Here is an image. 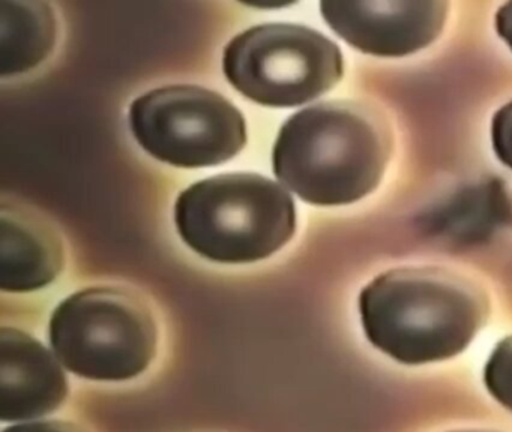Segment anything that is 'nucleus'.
<instances>
[{"label":"nucleus","mask_w":512,"mask_h":432,"mask_svg":"<svg viewBox=\"0 0 512 432\" xmlns=\"http://www.w3.org/2000/svg\"><path fill=\"white\" fill-rule=\"evenodd\" d=\"M368 341L406 365L463 353L488 318V299L470 279L437 267L377 276L359 296Z\"/></svg>","instance_id":"1"},{"label":"nucleus","mask_w":512,"mask_h":432,"mask_svg":"<svg viewBox=\"0 0 512 432\" xmlns=\"http://www.w3.org/2000/svg\"><path fill=\"white\" fill-rule=\"evenodd\" d=\"M49 336L62 366L86 380H131L157 354L151 311L121 288L92 287L67 297L50 318Z\"/></svg>","instance_id":"4"},{"label":"nucleus","mask_w":512,"mask_h":432,"mask_svg":"<svg viewBox=\"0 0 512 432\" xmlns=\"http://www.w3.org/2000/svg\"><path fill=\"white\" fill-rule=\"evenodd\" d=\"M491 138L500 161L512 168V102L503 105L494 116Z\"/></svg>","instance_id":"12"},{"label":"nucleus","mask_w":512,"mask_h":432,"mask_svg":"<svg viewBox=\"0 0 512 432\" xmlns=\"http://www.w3.org/2000/svg\"><path fill=\"white\" fill-rule=\"evenodd\" d=\"M496 29L512 50V2L506 3L497 12Z\"/></svg>","instance_id":"14"},{"label":"nucleus","mask_w":512,"mask_h":432,"mask_svg":"<svg viewBox=\"0 0 512 432\" xmlns=\"http://www.w3.org/2000/svg\"><path fill=\"white\" fill-rule=\"evenodd\" d=\"M67 375L55 353L14 327L0 329V420L26 422L55 413L67 399Z\"/></svg>","instance_id":"8"},{"label":"nucleus","mask_w":512,"mask_h":432,"mask_svg":"<svg viewBox=\"0 0 512 432\" xmlns=\"http://www.w3.org/2000/svg\"><path fill=\"white\" fill-rule=\"evenodd\" d=\"M0 222V288L29 293L52 284L64 267L55 231L16 207H2Z\"/></svg>","instance_id":"9"},{"label":"nucleus","mask_w":512,"mask_h":432,"mask_svg":"<svg viewBox=\"0 0 512 432\" xmlns=\"http://www.w3.org/2000/svg\"><path fill=\"white\" fill-rule=\"evenodd\" d=\"M2 432H86L76 423L62 422V420H40V422H26L5 428Z\"/></svg>","instance_id":"13"},{"label":"nucleus","mask_w":512,"mask_h":432,"mask_svg":"<svg viewBox=\"0 0 512 432\" xmlns=\"http://www.w3.org/2000/svg\"><path fill=\"white\" fill-rule=\"evenodd\" d=\"M484 383L490 395L512 411V335L491 351L484 369Z\"/></svg>","instance_id":"11"},{"label":"nucleus","mask_w":512,"mask_h":432,"mask_svg":"<svg viewBox=\"0 0 512 432\" xmlns=\"http://www.w3.org/2000/svg\"><path fill=\"white\" fill-rule=\"evenodd\" d=\"M0 75L23 74L40 65L56 44L52 6L34 0H0Z\"/></svg>","instance_id":"10"},{"label":"nucleus","mask_w":512,"mask_h":432,"mask_svg":"<svg viewBox=\"0 0 512 432\" xmlns=\"http://www.w3.org/2000/svg\"><path fill=\"white\" fill-rule=\"evenodd\" d=\"M452 432H494V431H478V429H469V431H452Z\"/></svg>","instance_id":"15"},{"label":"nucleus","mask_w":512,"mask_h":432,"mask_svg":"<svg viewBox=\"0 0 512 432\" xmlns=\"http://www.w3.org/2000/svg\"><path fill=\"white\" fill-rule=\"evenodd\" d=\"M391 129L374 108L331 101L293 114L274 146V173L316 206L361 200L382 179L391 156Z\"/></svg>","instance_id":"2"},{"label":"nucleus","mask_w":512,"mask_h":432,"mask_svg":"<svg viewBox=\"0 0 512 432\" xmlns=\"http://www.w3.org/2000/svg\"><path fill=\"white\" fill-rule=\"evenodd\" d=\"M130 128L154 158L182 168L232 159L247 141L241 111L220 93L199 86H167L137 98Z\"/></svg>","instance_id":"6"},{"label":"nucleus","mask_w":512,"mask_h":432,"mask_svg":"<svg viewBox=\"0 0 512 432\" xmlns=\"http://www.w3.org/2000/svg\"><path fill=\"white\" fill-rule=\"evenodd\" d=\"M443 0L322 2L320 11L334 32L364 53L400 57L430 45L448 14Z\"/></svg>","instance_id":"7"},{"label":"nucleus","mask_w":512,"mask_h":432,"mask_svg":"<svg viewBox=\"0 0 512 432\" xmlns=\"http://www.w3.org/2000/svg\"><path fill=\"white\" fill-rule=\"evenodd\" d=\"M238 92L268 107L319 98L343 77V54L331 39L301 24H259L236 36L223 57Z\"/></svg>","instance_id":"5"},{"label":"nucleus","mask_w":512,"mask_h":432,"mask_svg":"<svg viewBox=\"0 0 512 432\" xmlns=\"http://www.w3.org/2000/svg\"><path fill=\"white\" fill-rule=\"evenodd\" d=\"M176 225L184 242L218 263L263 260L283 248L296 228L293 198L256 173H230L194 183L179 195Z\"/></svg>","instance_id":"3"}]
</instances>
